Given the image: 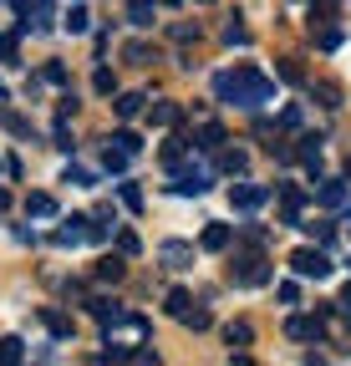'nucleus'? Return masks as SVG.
<instances>
[{
	"instance_id": "a19ab883",
	"label": "nucleus",
	"mask_w": 351,
	"mask_h": 366,
	"mask_svg": "<svg viewBox=\"0 0 351 366\" xmlns=\"http://www.w3.org/2000/svg\"><path fill=\"white\" fill-rule=\"evenodd\" d=\"M280 127H300V107H285L280 112Z\"/></svg>"
},
{
	"instance_id": "ea45409f",
	"label": "nucleus",
	"mask_w": 351,
	"mask_h": 366,
	"mask_svg": "<svg viewBox=\"0 0 351 366\" xmlns=\"http://www.w3.org/2000/svg\"><path fill=\"white\" fill-rule=\"evenodd\" d=\"M280 300H285V305H295V300H300V285H295V280H285V285H280Z\"/></svg>"
},
{
	"instance_id": "e433bc0d",
	"label": "nucleus",
	"mask_w": 351,
	"mask_h": 366,
	"mask_svg": "<svg viewBox=\"0 0 351 366\" xmlns=\"http://www.w3.org/2000/svg\"><path fill=\"white\" fill-rule=\"evenodd\" d=\"M173 41H179V46H189V41H199V26H173Z\"/></svg>"
},
{
	"instance_id": "bb28decb",
	"label": "nucleus",
	"mask_w": 351,
	"mask_h": 366,
	"mask_svg": "<svg viewBox=\"0 0 351 366\" xmlns=\"http://www.w3.org/2000/svg\"><path fill=\"white\" fill-rule=\"evenodd\" d=\"M184 326H189V331H209V326H214V315H209L204 305H189V315H184Z\"/></svg>"
},
{
	"instance_id": "cd10ccee",
	"label": "nucleus",
	"mask_w": 351,
	"mask_h": 366,
	"mask_svg": "<svg viewBox=\"0 0 351 366\" xmlns=\"http://www.w3.org/2000/svg\"><path fill=\"white\" fill-rule=\"evenodd\" d=\"M117 194H122V204L133 214H143V189H138V183H117Z\"/></svg>"
},
{
	"instance_id": "f8f14e48",
	"label": "nucleus",
	"mask_w": 351,
	"mask_h": 366,
	"mask_svg": "<svg viewBox=\"0 0 351 366\" xmlns=\"http://www.w3.org/2000/svg\"><path fill=\"white\" fill-rule=\"evenodd\" d=\"M254 341V326H249V320H229V326H224V346L229 351H244Z\"/></svg>"
},
{
	"instance_id": "6e6552de",
	"label": "nucleus",
	"mask_w": 351,
	"mask_h": 366,
	"mask_svg": "<svg viewBox=\"0 0 351 366\" xmlns=\"http://www.w3.org/2000/svg\"><path fill=\"white\" fill-rule=\"evenodd\" d=\"M158 259H163L168 269H189V264H194V244H184V239H168V244H158Z\"/></svg>"
},
{
	"instance_id": "a18cd8bd",
	"label": "nucleus",
	"mask_w": 351,
	"mask_h": 366,
	"mask_svg": "<svg viewBox=\"0 0 351 366\" xmlns=\"http://www.w3.org/2000/svg\"><path fill=\"white\" fill-rule=\"evenodd\" d=\"M346 320H351V305H346Z\"/></svg>"
},
{
	"instance_id": "a211bd4d",
	"label": "nucleus",
	"mask_w": 351,
	"mask_h": 366,
	"mask_svg": "<svg viewBox=\"0 0 351 366\" xmlns=\"http://www.w3.org/2000/svg\"><path fill=\"white\" fill-rule=\"evenodd\" d=\"M179 117H184L179 102H153V107H148V122H153V127H173Z\"/></svg>"
},
{
	"instance_id": "20e7f679",
	"label": "nucleus",
	"mask_w": 351,
	"mask_h": 366,
	"mask_svg": "<svg viewBox=\"0 0 351 366\" xmlns=\"http://www.w3.org/2000/svg\"><path fill=\"white\" fill-rule=\"evenodd\" d=\"M86 239H92V219H86V214L61 219V229H56V244H61V249H76V244H86Z\"/></svg>"
},
{
	"instance_id": "7c9ffc66",
	"label": "nucleus",
	"mask_w": 351,
	"mask_h": 366,
	"mask_svg": "<svg viewBox=\"0 0 351 366\" xmlns=\"http://www.w3.org/2000/svg\"><path fill=\"white\" fill-rule=\"evenodd\" d=\"M331 16H336V0H311V26H316V21L331 26Z\"/></svg>"
},
{
	"instance_id": "72a5a7b5",
	"label": "nucleus",
	"mask_w": 351,
	"mask_h": 366,
	"mask_svg": "<svg viewBox=\"0 0 351 366\" xmlns=\"http://www.w3.org/2000/svg\"><path fill=\"white\" fill-rule=\"evenodd\" d=\"M41 81H51V86H66V66H61V61H46V71H41Z\"/></svg>"
},
{
	"instance_id": "423d86ee",
	"label": "nucleus",
	"mask_w": 351,
	"mask_h": 366,
	"mask_svg": "<svg viewBox=\"0 0 351 366\" xmlns=\"http://www.w3.org/2000/svg\"><path fill=\"white\" fill-rule=\"evenodd\" d=\"M21 26L16 31H51V16H56V6H51V0H26V6H21Z\"/></svg>"
},
{
	"instance_id": "1a4fd4ad",
	"label": "nucleus",
	"mask_w": 351,
	"mask_h": 366,
	"mask_svg": "<svg viewBox=\"0 0 351 366\" xmlns=\"http://www.w3.org/2000/svg\"><path fill=\"white\" fill-rule=\"evenodd\" d=\"M300 209H305V194L295 183H280V219L285 224H300Z\"/></svg>"
},
{
	"instance_id": "9b49d317",
	"label": "nucleus",
	"mask_w": 351,
	"mask_h": 366,
	"mask_svg": "<svg viewBox=\"0 0 351 366\" xmlns=\"http://www.w3.org/2000/svg\"><path fill=\"white\" fill-rule=\"evenodd\" d=\"M229 239H234V229H229V224H204V234H199V244L214 249V254H219V249H229Z\"/></svg>"
},
{
	"instance_id": "393cba45",
	"label": "nucleus",
	"mask_w": 351,
	"mask_h": 366,
	"mask_svg": "<svg viewBox=\"0 0 351 366\" xmlns=\"http://www.w3.org/2000/svg\"><path fill=\"white\" fill-rule=\"evenodd\" d=\"M224 41H229V46H249V26H244L239 16H229V26H224Z\"/></svg>"
},
{
	"instance_id": "5701e85b",
	"label": "nucleus",
	"mask_w": 351,
	"mask_h": 366,
	"mask_svg": "<svg viewBox=\"0 0 351 366\" xmlns=\"http://www.w3.org/2000/svg\"><path fill=\"white\" fill-rule=\"evenodd\" d=\"M26 356V341L21 336H6V341H0V361H6V366H16Z\"/></svg>"
},
{
	"instance_id": "ddd939ff",
	"label": "nucleus",
	"mask_w": 351,
	"mask_h": 366,
	"mask_svg": "<svg viewBox=\"0 0 351 366\" xmlns=\"http://www.w3.org/2000/svg\"><path fill=\"white\" fill-rule=\"evenodd\" d=\"M244 168H249V153L244 148H219V173H234L239 178Z\"/></svg>"
},
{
	"instance_id": "f704fd0d",
	"label": "nucleus",
	"mask_w": 351,
	"mask_h": 366,
	"mask_svg": "<svg viewBox=\"0 0 351 366\" xmlns=\"http://www.w3.org/2000/svg\"><path fill=\"white\" fill-rule=\"evenodd\" d=\"M300 229H305V234H311L316 244H326V239H331V224H300Z\"/></svg>"
},
{
	"instance_id": "9d476101",
	"label": "nucleus",
	"mask_w": 351,
	"mask_h": 366,
	"mask_svg": "<svg viewBox=\"0 0 351 366\" xmlns=\"http://www.w3.org/2000/svg\"><path fill=\"white\" fill-rule=\"evenodd\" d=\"M92 274H97V285H117L122 274H127V264H122V254H102Z\"/></svg>"
},
{
	"instance_id": "a878e982",
	"label": "nucleus",
	"mask_w": 351,
	"mask_h": 366,
	"mask_svg": "<svg viewBox=\"0 0 351 366\" xmlns=\"http://www.w3.org/2000/svg\"><path fill=\"white\" fill-rule=\"evenodd\" d=\"M189 305H194V300H189V290H168V315H173V320H184V315H189Z\"/></svg>"
},
{
	"instance_id": "c9c22d12",
	"label": "nucleus",
	"mask_w": 351,
	"mask_h": 366,
	"mask_svg": "<svg viewBox=\"0 0 351 366\" xmlns=\"http://www.w3.org/2000/svg\"><path fill=\"white\" fill-rule=\"evenodd\" d=\"M66 183H76V189H92V173H86V168H66Z\"/></svg>"
},
{
	"instance_id": "f257e3e1",
	"label": "nucleus",
	"mask_w": 351,
	"mask_h": 366,
	"mask_svg": "<svg viewBox=\"0 0 351 366\" xmlns=\"http://www.w3.org/2000/svg\"><path fill=\"white\" fill-rule=\"evenodd\" d=\"M214 92H219V102L254 112V107H265V102L275 97V81L259 76L254 66H234V71H219V76H214Z\"/></svg>"
},
{
	"instance_id": "4be33fe9",
	"label": "nucleus",
	"mask_w": 351,
	"mask_h": 366,
	"mask_svg": "<svg viewBox=\"0 0 351 366\" xmlns=\"http://www.w3.org/2000/svg\"><path fill=\"white\" fill-rule=\"evenodd\" d=\"M86 310H92V315L102 320V326H112V320L122 315V305H117V300H86Z\"/></svg>"
},
{
	"instance_id": "f03ea898",
	"label": "nucleus",
	"mask_w": 351,
	"mask_h": 366,
	"mask_svg": "<svg viewBox=\"0 0 351 366\" xmlns=\"http://www.w3.org/2000/svg\"><path fill=\"white\" fill-rule=\"evenodd\" d=\"M275 280V269H270V259L265 254H234L229 259V285H270Z\"/></svg>"
},
{
	"instance_id": "dca6fc26",
	"label": "nucleus",
	"mask_w": 351,
	"mask_h": 366,
	"mask_svg": "<svg viewBox=\"0 0 351 366\" xmlns=\"http://www.w3.org/2000/svg\"><path fill=\"white\" fill-rule=\"evenodd\" d=\"M316 199H321L326 209H341V204H346V183H341V178H326L321 189H316Z\"/></svg>"
},
{
	"instance_id": "de8ad7c7",
	"label": "nucleus",
	"mask_w": 351,
	"mask_h": 366,
	"mask_svg": "<svg viewBox=\"0 0 351 366\" xmlns=\"http://www.w3.org/2000/svg\"><path fill=\"white\" fill-rule=\"evenodd\" d=\"M346 264H351V259H346Z\"/></svg>"
},
{
	"instance_id": "aec40b11",
	"label": "nucleus",
	"mask_w": 351,
	"mask_h": 366,
	"mask_svg": "<svg viewBox=\"0 0 351 366\" xmlns=\"http://www.w3.org/2000/svg\"><path fill=\"white\" fill-rule=\"evenodd\" d=\"M41 320L51 326V336H56V341H71V320H66L61 310H41Z\"/></svg>"
},
{
	"instance_id": "7ed1b4c3",
	"label": "nucleus",
	"mask_w": 351,
	"mask_h": 366,
	"mask_svg": "<svg viewBox=\"0 0 351 366\" xmlns=\"http://www.w3.org/2000/svg\"><path fill=\"white\" fill-rule=\"evenodd\" d=\"M290 269L300 274V280H326V274H331V259H326L321 244H300V249L290 254Z\"/></svg>"
},
{
	"instance_id": "c756f323",
	"label": "nucleus",
	"mask_w": 351,
	"mask_h": 366,
	"mask_svg": "<svg viewBox=\"0 0 351 366\" xmlns=\"http://www.w3.org/2000/svg\"><path fill=\"white\" fill-rule=\"evenodd\" d=\"M127 158H133V153H122V148H112V143H107V153H102V168H107V173H122V168H127Z\"/></svg>"
},
{
	"instance_id": "f3484780",
	"label": "nucleus",
	"mask_w": 351,
	"mask_h": 366,
	"mask_svg": "<svg viewBox=\"0 0 351 366\" xmlns=\"http://www.w3.org/2000/svg\"><path fill=\"white\" fill-rule=\"evenodd\" d=\"M26 214L31 219H56V199L51 194H26Z\"/></svg>"
},
{
	"instance_id": "2f4dec72",
	"label": "nucleus",
	"mask_w": 351,
	"mask_h": 366,
	"mask_svg": "<svg viewBox=\"0 0 351 366\" xmlns=\"http://www.w3.org/2000/svg\"><path fill=\"white\" fill-rule=\"evenodd\" d=\"M16 46H21V31H6V36H0V61H16Z\"/></svg>"
},
{
	"instance_id": "6ab92c4d",
	"label": "nucleus",
	"mask_w": 351,
	"mask_h": 366,
	"mask_svg": "<svg viewBox=\"0 0 351 366\" xmlns=\"http://www.w3.org/2000/svg\"><path fill=\"white\" fill-rule=\"evenodd\" d=\"M143 102H148L143 92H117V102H112V107H117V117L127 122V117H138V112H143Z\"/></svg>"
},
{
	"instance_id": "c03bdc74",
	"label": "nucleus",
	"mask_w": 351,
	"mask_h": 366,
	"mask_svg": "<svg viewBox=\"0 0 351 366\" xmlns=\"http://www.w3.org/2000/svg\"><path fill=\"white\" fill-rule=\"evenodd\" d=\"M0 102H6V86H0Z\"/></svg>"
},
{
	"instance_id": "b1692460",
	"label": "nucleus",
	"mask_w": 351,
	"mask_h": 366,
	"mask_svg": "<svg viewBox=\"0 0 351 366\" xmlns=\"http://www.w3.org/2000/svg\"><path fill=\"white\" fill-rule=\"evenodd\" d=\"M122 56L133 61V66H148V61H153V46H143V41H127V46H122Z\"/></svg>"
},
{
	"instance_id": "39448f33",
	"label": "nucleus",
	"mask_w": 351,
	"mask_h": 366,
	"mask_svg": "<svg viewBox=\"0 0 351 366\" xmlns=\"http://www.w3.org/2000/svg\"><path fill=\"white\" fill-rule=\"evenodd\" d=\"M285 336L290 341H321L326 336V315H290L285 320Z\"/></svg>"
},
{
	"instance_id": "0eeeda50",
	"label": "nucleus",
	"mask_w": 351,
	"mask_h": 366,
	"mask_svg": "<svg viewBox=\"0 0 351 366\" xmlns=\"http://www.w3.org/2000/svg\"><path fill=\"white\" fill-rule=\"evenodd\" d=\"M265 199H270V189H265V183H244V178H239L234 189H229V204H234V209H244V214H254Z\"/></svg>"
},
{
	"instance_id": "4c0bfd02",
	"label": "nucleus",
	"mask_w": 351,
	"mask_h": 366,
	"mask_svg": "<svg viewBox=\"0 0 351 366\" xmlns=\"http://www.w3.org/2000/svg\"><path fill=\"white\" fill-rule=\"evenodd\" d=\"M92 86L102 92V97H107V92H117V81H112V71H97V76H92Z\"/></svg>"
},
{
	"instance_id": "4468645a",
	"label": "nucleus",
	"mask_w": 351,
	"mask_h": 366,
	"mask_svg": "<svg viewBox=\"0 0 351 366\" xmlns=\"http://www.w3.org/2000/svg\"><path fill=\"white\" fill-rule=\"evenodd\" d=\"M153 16H158V6H153V0H127V26H153Z\"/></svg>"
},
{
	"instance_id": "473e14b6",
	"label": "nucleus",
	"mask_w": 351,
	"mask_h": 366,
	"mask_svg": "<svg viewBox=\"0 0 351 366\" xmlns=\"http://www.w3.org/2000/svg\"><path fill=\"white\" fill-rule=\"evenodd\" d=\"M143 244H138V234H133V229H122V234H117V254L127 259V254H138Z\"/></svg>"
},
{
	"instance_id": "49530a36",
	"label": "nucleus",
	"mask_w": 351,
	"mask_h": 366,
	"mask_svg": "<svg viewBox=\"0 0 351 366\" xmlns=\"http://www.w3.org/2000/svg\"><path fill=\"white\" fill-rule=\"evenodd\" d=\"M199 6H209V0H199Z\"/></svg>"
},
{
	"instance_id": "2eb2a0df",
	"label": "nucleus",
	"mask_w": 351,
	"mask_h": 366,
	"mask_svg": "<svg viewBox=\"0 0 351 366\" xmlns=\"http://www.w3.org/2000/svg\"><path fill=\"white\" fill-rule=\"evenodd\" d=\"M194 148H199V153H219V148H224V127H219V122H204Z\"/></svg>"
},
{
	"instance_id": "c85d7f7f",
	"label": "nucleus",
	"mask_w": 351,
	"mask_h": 366,
	"mask_svg": "<svg viewBox=\"0 0 351 366\" xmlns=\"http://www.w3.org/2000/svg\"><path fill=\"white\" fill-rule=\"evenodd\" d=\"M86 26H92V16H86V6H71V11H66V31H71V36H81Z\"/></svg>"
},
{
	"instance_id": "58836bf2",
	"label": "nucleus",
	"mask_w": 351,
	"mask_h": 366,
	"mask_svg": "<svg viewBox=\"0 0 351 366\" xmlns=\"http://www.w3.org/2000/svg\"><path fill=\"white\" fill-rule=\"evenodd\" d=\"M280 76H285V81H295V86H300V81H305V71H300V66H295V61H280Z\"/></svg>"
},
{
	"instance_id": "37998d69",
	"label": "nucleus",
	"mask_w": 351,
	"mask_h": 366,
	"mask_svg": "<svg viewBox=\"0 0 351 366\" xmlns=\"http://www.w3.org/2000/svg\"><path fill=\"white\" fill-rule=\"evenodd\" d=\"M6 209H11V194H6V189H0V214H6Z\"/></svg>"
},
{
	"instance_id": "79ce46f5",
	"label": "nucleus",
	"mask_w": 351,
	"mask_h": 366,
	"mask_svg": "<svg viewBox=\"0 0 351 366\" xmlns=\"http://www.w3.org/2000/svg\"><path fill=\"white\" fill-rule=\"evenodd\" d=\"M336 305H341V310H346V305H351V285H346V290H341V300H336Z\"/></svg>"
},
{
	"instance_id": "412c9836",
	"label": "nucleus",
	"mask_w": 351,
	"mask_h": 366,
	"mask_svg": "<svg viewBox=\"0 0 351 366\" xmlns=\"http://www.w3.org/2000/svg\"><path fill=\"white\" fill-rule=\"evenodd\" d=\"M107 143H112V148H122V153H138V148H143V137H138L133 127H117V132L107 137Z\"/></svg>"
}]
</instances>
